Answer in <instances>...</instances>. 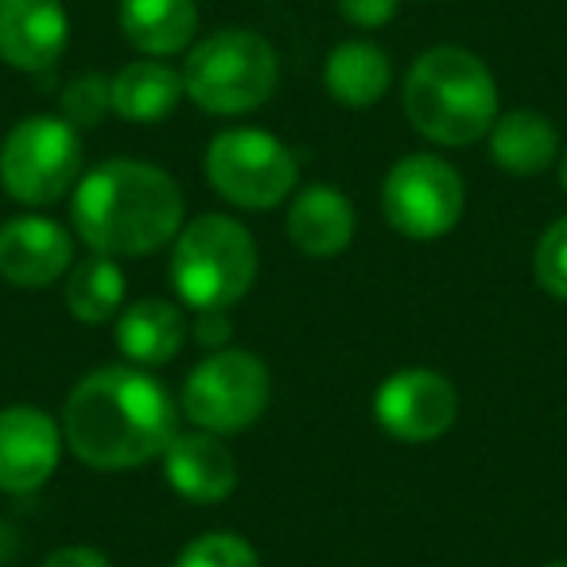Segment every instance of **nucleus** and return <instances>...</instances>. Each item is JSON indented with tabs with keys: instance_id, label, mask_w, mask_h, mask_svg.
I'll return each instance as SVG.
<instances>
[{
	"instance_id": "nucleus-1",
	"label": "nucleus",
	"mask_w": 567,
	"mask_h": 567,
	"mask_svg": "<svg viewBox=\"0 0 567 567\" xmlns=\"http://www.w3.org/2000/svg\"><path fill=\"white\" fill-rule=\"evenodd\" d=\"M63 440L94 471H136L164 455L179 432L175 401L141 365H102L71 389L63 404Z\"/></svg>"
},
{
	"instance_id": "nucleus-2",
	"label": "nucleus",
	"mask_w": 567,
	"mask_h": 567,
	"mask_svg": "<svg viewBox=\"0 0 567 567\" xmlns=\"http://www.w3.org/2000/svg\"><path fill=\"white\" fill-rule=\"evenodd\" d=\"M183 190L164 167L144 159H105L90 167L71 195L79 241L105 257H152L183 229Z\"/></svg>"
},
{
	"instance_id": "nucleus-3",
	"label": "nucleus",
	"mask_w": 567,
	"mask_h": 567,
	"mask_svg": "<svg viewBox=\"0 0 567 567\" xmlns=\"http://www.w3.org/2000/svg\"><path fill=\"white\" fill-rule=\"evenodd\" d=\"M409 125L440 148L482 141L502 117V97L489 66L466 48H432L409 66L401 90Z\"/></svg>"
},
{
	"instance_id": "nucleus-4",
	"label": "nucleus",
	"mask_w": 567,
	"mask_h": 567,
	"mask_svg": "<svg viewBox=\"0 0 567 567\" xmlns=\"http://www.w3.org/2000/svg\"><path fill=\"white\" fill-rule=\"evenodd\" d=\"M257 241L229 214H198L172 241V284L183 308L229 311L257 284Z\"/></svg>"
},
{
	"instance_id": "nucleus-5",
	"label": "nucleus",
	"mask_w": 567,
	"mask_h": 567,
	"mask_svg": "<svg viewBox=\"0 0 567 567\" xmlns=\"http://www.w3.org/2000/svg\"><path fill=\"white\" fill-rule=\"evenodd\" d=\"M183 86L198 110L214 117L252 113L280 86V59L265 35L249 28H221L190 48Z\"/></svg>"
},
{
	"instance_id": "nucleus-6",
	"label": "nucleus",
	"mask_w": 567,
	"mask_h": 567,
	"mask_svg": "<svg viewBox=\"0 0 567 567\" xmlns=\"http://www.w3.org/2000/svg\"><path fill=\"white\" fill-rule=\"evenodd\" d=\"M206 183L241 210H276L300 187V159L265 128H221L206 144Z\"/></svg>"
},
{
	"instance_id": "nucleus-7",
	"label": "nucleus",
	"mask_w": 567,
	"mask_h": 567,
	"mask_svg": "<svg viewBox=\"0 0 567 567\" xmlns=\"http://www.w3.org/2000/svg\"><path fill=\"white\" fill-rule=\"evenodd\" d=\"M82 179V136L51 113H35L9 128L0 144V183L20 206H55Z\"/></svg>"
},
{
	"instance_id": "nucleus-8",
	"label": "nucleus",
	"mask_w": 567,
	"mask_h": 567,
	"mask_svg": "<svg viewBox=\"0 0 567 567\" xmlns=\"http://www.w3.org/2000/svg\"><path fill=\"white\" fill-rule=\"evenodd\" d=\"M272 401V378L268 365L249 350H210L195 370L187 373L179 393V412L190 427L214 435H237L265 416Z\"/></svg>"
},
{
	"instance_id": "nucleus-9",
	"label": "nucleus",
	"mask_w": 567,
	"mask_h": 567,
	"mask_svg": "<svg viewBox=\"0 0 567 567\" xmlns=\"http://www.w3.org/2000/svg\"><path fill=\"white\" fill-rule=\"evenodd\" d=\"M466 183L447 159L432 152H412L389 167L381 183V214L401 237L435 241L463 221Z\"/></svg>"
},
{
	"instance_id": "nucleus-10",
	"label": "nucleus",
	"mask_w": 567,
	"mask_h": 567,
	"mask_svg": "<svg viewBox=\"0 0 567 567\" xmlns=\"http://www.w3.org/2000/svg\"><path fill=\"white\" fill-rule=\"evenodd\" d=\"M458 389L427 365H409L381 381L373 393V420L396 443H432L455 427Z\"/></svg>"
},
{
	"instance_id": "nucleus-11",
	"label": "nucleus",
	"mask_w": 567,
	"mask_h": 567,
	"mask_svg": "<svg viewBox=\"0 0 567 567\" xmlns=\"http://www.w3.org/2000/svg\"><path fill=\"white\" fill-rule=\"evenodd\" d=\"M63 424L35 404L0 409V489L4 494H35L55 478L63 463Z\"/></svg>"
},
{
	"instance_id": "nucleus-12",
	"label": "nucleus",
	"mask_w": 567,
	"mask_h": 567,
	"mask_svg": "<svg viewBox=\"0 0 567 567\" xmlns=\"http://www.w3.org/2000/svg\"><path fill=\"white\" fill-rule=\"evenodd\" d=\"M74 265V234L48 214H17L0 221V280L12 288H51Z\"/></svg>"
},
{
	"instance_id": "nucleus-13",
	"label": "nucleus",
	"mask_w": 567,
	"mask_h": 567,
	"mask_svg": "<svg viewBox=\"0 0 567 567\" xmlns=\"http://www.w3.org/2000/svg\"><path fill=\"white\" fill-rule=\"evenodd\" d=\"M71 17L63 0H0V59L12 71L40 74L66 55Z\"/></svg>"
},
{
	"instance_id": "nucleus-14",
	"label": "nucleus",
	"mask_w": 567,
	"mask_h": 567,
	"mask_svg": "<svg viewBox=\"0 0 567 567\" xmlns=\"http://www.w3.org/2000/svg\"><path fill=\"white\" fill-rule=\"evenodd\" d=\"M159 458L172 489L190 505H218L237 489V458L214 432H175Z\"/></svg>"
},
{
	"instance_id": "nucleus-15",
	"label": "nucleus",
	"mask_w": 567,
	"mask_h": 567,
	"mask_svg": "<svg viewBox=\"0 0 567 567\" xmlns=\"http://www.w3.org/2000/svg\"><path fill=\"white\" fill-rule=\"evenodd\" d=\"M358 210L334 183H308L288 203V241L311 260H331L350 249Z\"/></svg>"
},
{
	"instance_id": "nucleus-16",
	"label": "nucleus",
	"mask_w": 567,
	"mask_h": 567,
	"mask_svg": "<svg viewBox=\"0 0 567 567\" xmlns=\"http://www.w3.org/2000/svg\"><path fill=\"white\" fill-rule=\"evenodd\" d=\"M187 334H190V323H187V316H183V308L172 300H159V296L125 303L121 316L113 319L117 350L125 354L128 365H141V370L172 362L183 350V342H187Z\"/></svg>"
},
{
	"instance_id": "nucleus-17",
	"label": "nucleus",
	"mask_w": 567,
	"mask_h": 567,
	"mask_svg": "<svg viewBox=\"0 0 567 567\" xmlns=\"http://www.w3.org/2000/svg\"><path fill=\"white\" fill-rule=\"evenodd\" d=\"M183 97H187L183 71L167 66L164 59H136L110 79L113 113L133 125H156V121L172 117Z\"/></svg>"
},
{
	"instance_id": "nucleus-18",
	"label": "nucleus",
	"mask_w": 567,
	"mask_h": 567,
	"mask_svg": "<svg viewBox=\"0 0 567 567\" xmlns=\"http://www.w3.org/2000/svg\"><path fill=\"white\" fill-rule=\"evenodd\" d=\"M117 24L144 59H172L195 40L198 4L195 0H121Z\"/></svg>"
},
{
	"instance_id": "nucleus-19",
	"label": "nucleus",
	"mask_w": 567,
	"mask_h": 567,
	"mask_svg": "<svg viewBox=\"0 0 567 567\" xmlns=\"http://www.w3.org/2000/svg\"><path fill=\"white\" fill-rule=\"evenodd\" d=\"M393 59L370 40H347L327 55L323 86L342 110H370L389 94Z\"/></svg>"
},
{
	"instance_id": "nucleus-20",
	"label": "nucleus",
	"mask_w": 567,
	"mask_h": 567,
	"mask_svg": "<svg viewBox=\"0 0 567 567\" xmlns=\"http://www.w3.org/2000/svg\"><path fill=\"white\" fill-rule=\"evenodd\" d=\"M489 159L509 175H540L559 159V133L544 113L509 110L486 133Z\"/></svg>"
},
{
	"instance_id": "nucleus-21",
	"label": "nucleus",
	"mask_w": 567,
	"mask_h": 567,
	"mask_svg": "<svg viewBox=\"0 0 567 567\" xmlns=\"http://www.w3.org/2000/svg\"><path fill=\"white\" fill-rule=\"evenodd\" d=\"M63 300L79 323L102 327L121 316L125 308V272H121L117 257L105 252H90V257L74 260L63 284Z\"/></svg>"
},
{
	"instance_id": "nucleus-22",
	"label": "nucleus",
	"mask_w": 567,
	"mask_h": 567,
	"mask_svg": "<svg viewBox=\"0 0 567 567\" xmlns=\"http://www.w3.org/2000/svg\"><path fill=\"white\" fill-rule=\"evenodd\" d=\"M175 567H260V556L237 533H203L179 551Z\"/></svg>"
},
{
	"instance_id": "nucleus-23",
	"label": "nucleus",
	"mask_w": 567,
	"mask_h": 567,
	"mask_svg": "<svg viewBox=\"0 0 567 567\" xmlns=\"http://www.w3.org/2000/svg\"><path fill=\"white\" fill-rule=\"evenodd\" d=\"M59 117L66 121V125H74L82 133V128H94L97 121L105 117V113H113L110 105V79L97 71H86L79 74V79L66 82L63 97H59Z\"/></svg>"
},
{
	"instance_id": "nucleus-24",
	"label": "nucleus",
	"mask_w": 567,
	"mask_h": 567,
	"mask_svg": "<svg viewBox=\"0 0 567 567\" xmlns=\"http://www.w3.org/2000/svg\"><path fill=\"white\" fill-rule=\"evenodd\" d=\"M533 276L548 296L567 300V214L551 221L540 234V241H536Z\"/></svg>"
},
{
	"instance_id": "nucleus-25",
	"label": "nucleus",
	"mask_w": 567,
	"mask_h": 567,
	"mask_svg": "<svg viewBox=\"0 0 567 567\" xmlns=\"http://www.w3.org/2000/svg\"><path fill=\"white\" fill-rule=\"evenodd\" d=\"M396 9H401V0H339V17L362 32L385 28L396 17Z\"/></svg>"
},
{
	"instance_id": "nucleus-26",
	"label": "nucleus",
	"mask_w": 567,
	"mask_h": 567,
	"mask_svg": "<svg viewBox=\"0 0 567 567\" xmlns=\"http://www.w3.org/2000/svg\"><path fill=\"white\" fill-rule=\"evenodd\" d=\"M190 334H195L198 347L226 350L229 339H234V323H229L226 311H198L195 323H190Z\"/></svg>"
},
{
	"instance_id": "nucleus-27",
	"label": "nucleus",
	"mask_w": 567,
	"mask_h": 567,
	"mask_svg": "<svg viewBox=\"0 0 567 567\" xmlns=\"http://www.w3.org/2000/svg\"><path fill=\"white\" fill-rule=\"evenodd\" d=\"M40 567H113L110 556L97 548H86V544H66V548H55Z\"/></svg>"
},
{
	"instance_id": "nucleus-28",
	"label": "nucleus",
	"mask_w": 567,
	"mask_h": 567,
	"mask_svg": "<svg viewBox=\"0 0 567 567\" xmlns=\"http://www.w3.org/2000/svg\"><path fill=\"white\" fill-rule=\"evenodd\" d=\"M559 183H564V190H567V152H564V159H559Z\"/></svg>"
},
{
	"instance_id": "nucleus-29",
	"label": "nucleus",
	"mask_w": 567,
	"mask_h": 567,
	"mask_svg": "<svg viewBox=\"0 0 567 567\" xmlns=\"http://www.w3.org/2000/svg\"><path fill=\"white\" fill-rule=\"evenodd\" d=\"M544 567H567V559H559V564H544Z\"/></svg>"
}]
</instances>
